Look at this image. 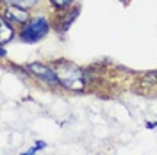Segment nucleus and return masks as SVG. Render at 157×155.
<instances>
[{"label":"nucleus","instance_id":"nucleus-1","mask_svg":"<svg viewBox=\"0 0 157 155\" xmlns=\"http://www.w3.org/2000/svg\"><path fill=\"white\" fill-rule=\"evenodd\" d=\"M57 73L59 82L68 89H75V91H80L82 87L86 86V77H84V71L70 62H63L59 64V68L56 70Z\"/></svg>","mask_w":157,"mask_h":155},{"label":"nucleus","instance_id":"nucleus-2","mask_svg":"<svg viewBox=\"0 0 157 155\" xmlns=\"http://www.w3.org/2000/svg\"><path fill=\"white\" fill-rule=\"evenodd\" d=\"M47 32H48V21H47V18L38 16V18L30 20V23L21 30V39L25 43H34V41L43 38Z\"/></svg>","mask_w":157,"mask_h":155},{"label":"nucleus","instance_id":"nucleus-3","mask_svg":"<svg viewBox=\"0 0 157 155\" xmlns=\"http://www.w3.org/2000/svg\"><path fill=\"white\" fill-rule=\"evenodd\" d=\"M29 71L32 75H36L38 78H41L43 82H48V84H57L59 78H57V73L56 71H52L50 68H47L45 64H41V62H32L29 64Z\"/></svg>","mask_w":157,"mask_h":155},{"label":"nucleus","instance_id":"nucleus-4","mask_svg":"<svg viewBox=\"0 0 157 155\" xmlns=\"http://www.w3.org/2000/svg\"><path fill=\"white\" fill-rule=\"evenodd\" d=\"M9 18L13 21H18V23H25L29 20V14L23 7H18V6H9V11H7Z\"/></svg>","mask_w":157,"mask_h":155},{"label":"nucleus","instance_id":"nucleus-5","mask_svg":"<svg viewBox=\"0 0 157 155\" xmlns=\"http://www.w3.org/2000/svg\"><path fill=\"white\" fill-rule=\"evenodd\" d=\"M0 23H2V34H0V43H2V45H6L7 41H11V39H13L14 32H13V29L9 27V23H7L6 16H2Z\"/></svg>","mask_w":157,"mask_h":155},{"label":"nucleus","instance_id":"nucleus-6","mask_svg":"<svg viewBox=\"0 0 157 155\" xmlns=\"http://www.w3.org/2000/svg\"><path fill=\"white\" fill-rule=\"evenodd\" d=\"M9 4H13V6H18V7H30V6H34L38 0H7Z\"/></svg>","mask_w":157,"mask_h":155},{"label":"nucleus","instance_id":"nucleus-7","mask_svg":"<svg viewBox=\"0 0 157 155\" xmlns=\"http://www.w3.org/2000/svg\"><path fill=\"white\" fill-rule=\"evenodd\" d=\"M52 2V6L54 7H57V9H64V7H68L73 4V0H50Z\"/></svg>","mask_w":157,"mask_h":155},{"label":"nucleus","instance_id":"nucleus-8","mask_svg":"<svg viewBox=\"0 0 157 155\" xmlns=\"http://www.w3.org/2000/svg\"><path fill=\"white\" fill-rule=\"evenodd\" d=\"M47 146V143H43V141H36V145H34V150L38 152V150H43Z\"/></svg>","mask_w":157,"mask_h":155},{"label":"nucleus","instance_id":"nucleus-9","mask_svg":"<svg viewBox=\"0 0 157 155\" xmlns=\"http://www.w3.org/2000/svg\"><path fill=\"white\" fill-rule=\"evenodd\" d=\"M36 153V150H34V148H30L29 152H23V153H20V155H34Z\"/></svg>","mask_w":157,"mask_h":155},{"label":"nucleus","instance_id":"nucleus-10","mask_svg":"<svg viewBox=\"0 0 157 155\" xmlns=\"http://www.w3.org/2000/svg\"><path fill=\"white\" fill-rule=\"evenodd\" d=\"M147 127L148 128H155L157 130V123H150V121H147Z\"/></svg>","mask_w":157,"mask_h":155}]
</instances>
